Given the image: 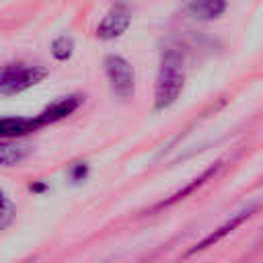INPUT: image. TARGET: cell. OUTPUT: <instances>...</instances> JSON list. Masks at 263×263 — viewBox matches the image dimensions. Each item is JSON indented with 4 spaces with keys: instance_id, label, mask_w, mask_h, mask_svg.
<instances>
[{
    "instance_id": "6da1fadb",
    "label": "cell",
    "mask_w": 263,
    "mask_h": 263,
    "mask_svg": "<svg viewBox=\"0 0 263 263\" xmlns=\"http://www.w3.org/2000/svg\"><path fill=\"white\" fill-rule=\"evenodd\" d=\"M183 84H185L183 55L179 49L168 47L160 55V68L154 84V111H164L171 105H175L183 92Z\"/></svg>"
},
{
    "instance_id": "7a4b0ae2",
    "label": "cell",
    "mask_w": 263,
    "mask_h": 263,
    "mask_svg": "<svg viewBox=\"0 0 263 263\" xmlns=\"http://www.w3.org/2000/svg\"><path fill=\"white\" fill-rule=\"evenodd\" d=\"M47 76L43 66L35 64H6L0 66V95H18Z\"/></svg>"
},
{
    "instance_id": "3957f363",
    "label": "cell",
    "mask_w": 263,
    "mask_h": 263,
    "mask_svg": "<svg viewBox=\"0 0 263 263\" xmlns=\"http://www.w3.org/2000/svg\"><path fill=\"white\" fill-rule=\"evenodd\" d=\"M105 74L109 80L111 90L119 97V99H129L134 95V86H136V74L132 64L119 55V53H109L105 58Z\"/></svg>"
},
{
    "instance_id": "277c9868",
    "label": "cell",
    "mask_w": 263,
    "mask_h": 263,
    "mask_svg": "<svg viewBox=\"0 0 263 263\" xmlns=\"http://www.w3.org/2000/svg\"><path fill=\"white\" fill-rule=\"evenodd\" d=\"M82 101H84V97H82V95H78V92L68 95V97H62V99L53 101L51 105H47V107H45L37 117H39L41 125L55 123V121H60V119H64V117H68V115H72V113L82 105Z\"/></svg>"
},
{
    "instance_id": "5b68a950",
    "label": "cell",
    "mask_w": 263,
    "mask_h": 263,
    "mask_svg": "<svg viewBox=\"0 0 263 263\" xmlns=\"http://www.w3.org/2000/svg\"><path fill=\"white\" fill-rule=\"evenodd\" d=\"M129 23H132L129 12H127L125 8H115V10H111V12L99 23V27H97V37L103 39V41L117 39V37H121V35L127 31Z\"/></svg>"
},
{
    "instance_id": "8992f818",
    "label": "cell",
    "mask_w": 263,
    "mask_h": 263,
    "mask_svg": "<svg viewBox=\"0 0 263 263\" xmlns=\"http://www.w3.org/2000/svg\"><path fill=\"white\" fill-rule=\"evenodd\" d=\"M255 210H257V205H251V208H247V210H240L238 214H234V216H232L230 220H226V222H224V224H222L218 230H214V232H212V234H208L203 240H199V242H197V245H195V247L189 251V255H193V253H199V251H203V249H208V247L216 245L220 238H224L226 234H230V232H232V230H234V228H236V226H238L242 220H247V218H249V216H251Z\"/></svg>"
},
{
    "instance_id": "52a82bcc",
    "label": "cell",
    "mask_w": 263,
    "mask_h": 263,
    "mask_svg": "<svg viewBox=\"0 0 263 263\" xmlns=\"http://www.w3.org/2000/svg\"><path fill=\"white\" fill-rule=\"evenodd\" d=\"M41 125L39 117H0V138H21L37 132Z\"/></svg>"
},
{
    "instance_id": "ba28073f",
    "label": "cell",
    "mask_w": 263,
    "mask_h": 263,
    "mask_svg": "<svg viewBox=\"0 0 263 263\" xmlns=\"http://www.w3.org/2000/svg\"><path fill=\"white\" fill-rule=\"evenodd\" d=\"M226 10V0H189L187 12L199 21H214Z\"/></svg>"
},
{
    "instance_id": "9c48e42d",
    "label": "cell",
    "mask_w": 263,
    "mask_h": 263,
    "mask_svg": "<svg viewBox=\"0 0 263 263\" xmlns=\"http://www.w3.org/2000/svg\"><path fill=\"white\" fill-rule=\"evenodd\" d=\"M31 154V146L16 142V140H4L0 142V166H14L23 162Z\"/></svg>"
},
{
    "instance_id": "30bf717a",
    "label": "cell",
    "mask_w": 263,
    "mask_h": 263,
    "mask_svg": "<svg viewBox=\"0 0 263 263\" xmlns=\"http://www.w3.org/2000/svg\"><path fill=\"white\" fill-rule=\"evenodd\" d=\"M218 171H220V162H218V164H214V166H210L208 171H203V173H201V175H199L197 179H193V181H191L189 185H185V187H183L181 191H177V193H175V195H173L171 199H166V201H162V203H158V205H156V210H160V208H166V205H171V203H175V201H179V199H183V197H185L187 193H191V191H193L195 187H199V185H203V183H205V181H208L210 177H214V175H216Z\"/></svg>"
},
{
    "instance_id": "8fae6325",
    "label": "cell",
    "mask_w": 263,
    "mask_h": 263,
    "mask_svg": "<svg viewBox=\"0 0 263 263\" xmlns=\"http://www.w3.org/2000/svg\"><path fill=\"white\" fill-rule=\"evenodd\" d=\"M74 53V39L70 35H60L51 41V55L58 62H66L70 60V55Z\"/></svg>"
},
{
    "instance_id": "7c38bea8",
    "label": "cell",
    "mask_w": 263,
    "mask_h": 263,
    "mask_svg": "<svg viewBox=\"0 0 263 263\" xmlns=\"http://www.w3.org/2000/svg\"><path fill=\"white\" fill-rule=\"evenodd\" d=\"M12 218H14V205L10 201H6V199L0 201V228L8 226L12 222Z\"/></svg>"
},
{
    "instance_id": "4fadbf2b",
    "label": "cell",
    "mask_w": 263,
    "mask_h": 263,
    "mask_svg": "<svg viewBox=\"0 0 263 263\" xmlns=\"http://www.w3.org/2000/svg\"><path fill=\"white\" fill-rule=\"evenodd\" d=\"M86 175H88V166L84 164V162H76V164H72V168H70V179L72 181H84L86 179Z\"/></svg>"
},
{
    "instance_id": "5bb4252c",
    "label": "cell",
    "mask_w": 263,
    "mask_h": 263,
    "mask_svg": "<svg viewBox=\"0 0 263 263\" xmlns=\"http://www.w3.org/2000/svg\"><path fill=\"white\" fill-rule=\"evenodd\" d=\"M29 189H31V191H43V189H45V185H43V183H37V185H31Z\"/></svg>"
},
{
    "instance_id": "9a60e30c",
    "label": "cell",
    "mask_w": 263,
    "mask_h": 263,
    "mask_svg": "<svg viewBox=\"0 0 263 263\" xmlns=\"http://www.w3.org/2000/svg\"><path fill=\"white\" fill-rule=\"evenodd\" d=\"M0 201H4V191H2V187H0Z\"/></svg>"
}]
</instances>
